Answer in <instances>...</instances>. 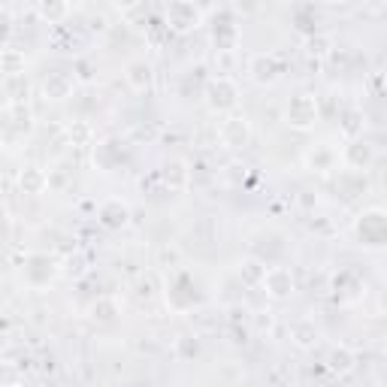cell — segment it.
Masks as SVG:
<instances>
[{
  "mask_svg": "<svg viewBox=\"0 0 387 387\" xmlns=\"http://www.w3.org/2000/svg\"><path fill=\"white\" fill-rule=\"evenodd\" d=\"M333 157H336V155L330 152V149H321V145H318L315 152L305 155V164L315 167V169H330V167H333Z\"/></svg>",
  "mask_w": 387,
  "mask_h": 387,
  "instance_id": "17",
  "label": "cell"
},
{
  "mask_svg": "<svg viewBox=\"0 0 387 387\" xmlns=\"http://www.w3.org/2000/svg\"><path fill=\"white\" fill-rule=\"evenodd\" d=\"M342 157H345V164L354 169V173H363V169L375 161V152H372L369 142H351V145H345Z\"/></svg>",
  "mask_w": 387,
  "mask_h": 387,
  "instance_id": "8",
  "label": "cell"
},
{
  "mask_svg": "<svg viewBox=\"0 0 387 387\" xmlns=\"http://www.w3.org/2000/svg\"><path fill=\"white\" fill-rule=\"evenodd\" d=\"M264 288H267L269 297H276V300L291 297V293H293V276H291V269L269 267L267 276H264Z\"/></svg>",
  "mask_w": 387,
  "mask_h": 387,
  "instance_id": "7",
  "label": "cell"
},
{
  "mask_svg": "<svg viewBox=\"0 0 387 387\" xmlns=\"http://www.w3.org/2000/svg\"><path fill=\"white\" fill-rule=\"evenodd\" d=\"M70 88H73L70 79L61 76V73H55L49 82H45V94H49V97H67V94H70Z\"/></svg>",
  "mask_w": 387,
  "mask_h": 387,
  "instance_id": "15",
  "label": "cell"
},
{
  "mask_svg": "<svg viewBox=\"0 0 387 387\" xmlns=\"http://www.w3.org/2000/svg\"><path fill=\"white\" fill-rule=\"evenodd\" d=\"M357 236H360V242L369 245V248H387V215L378 209L360 215Z\"/></svg>",
  "mask_w": 387,
  "mask_h": 387,
  "instance_id": "1",
  "label": "cell"
},
{
  "mask_svg": "<svg viewBox=\"0 0 387 387\" xmlns=\"http://www.w3.org/2000/svg\"><path fill=\"white\" fill-rule=\"evenodd\" d=\"M381 305H384V312H387V293H384V300H381Z\"/></svg>",
  "mask_w": 387,
  "mask_h": 387,
  "instance_id": "21",
  "label": "cell"
},
{
  "mask_svg": "<svg viewBox=\"0 0 387 387\" xmlns=\"http://www.w3.org/2000/svg\"><path fill=\"white\" fill-rule=\"evenodd\" d=\"M128 206H124L121 200H109V203H103L100 206V218H103V224L106 227H121L124 221H128Z\"/></svg>",
  "mask_w": 387,
  "mask_h": 387,
  "instance_id": "11",
  "label": "cell"
},
{
  "mask_svg": "<svg viewBox=\"0 0 387 387\" xmlns=\"http://www.w3.org/2000/svg\"><path fill=\"white\" fill-rule=\"evenodd\" d=\"M252 140V124L245 116H227L221 121V142L227 149H242Z\"/></svg>",
  "mask_w": 387,
  "mask_h": 387,
  "instance_id": "3",
  "label": "cell"
},
{
  "mask_svg": "<svg viewBox=\"0 0 387 387\" xmlns=\"http://www.w3.org/2000/svg\"><path fill=\"white\" fill-rule=\"evenodd\" d=\"M116 315H118V303L116 300H97L94 305H91V318L94 321H116Z\"/></svg>",
  "mask_w": 387,
  "mask_h": 387,
  "instance_id": "13",
  "label": "cell"
},
{
  "mask_svg": "<svg viewBox=\"0 0 387 387\" xmlns=\"http://www.w3.org/2000/svg\"><path fill=\"white\" fill-rule=\"evenodd\" d=\"M351 360H354V357H351V351H333V366L336 369H348L351 366Z\"/></svg>",
  "mask_w": 387,
  "mask_h": 387,
  "instance_id": "20",
  "label": "cell"
},
{
  "mask_svg": "<svg viewBox=\"0 0 387 387\" xmlns=\"http://www.w3.org/2000/svg\"><path fill=\"white\" fill-rule=\"evenodd\" d=\"M315 336H318V330H315L312 321H297V324H293V339H297V345L309 348L315 342Z\"/></svg>",
  "mask_w": 387,
  "mask_h": 387,
  "instance_id": "16",
  "label": "cell"
},
{
  "mask_svg": "<svg viewBox=\"0 0 387 387\" xmlns=\"http://www.w3.org/2000/svg\"><path fill=\"white\" fill-rule=\"evenodd\" d=\"M252 76L257 79V82H272V79L279 76V64L272 55H257V58L252 61Z\"/></svg>",
  "mask_w": 387,
  "mask_h": 387,
  "instance_id": "10",
  "label": "cell"
},
{
  "mask_svg": "<svg viewBox=\"0 0 387 387\" xmlns=\"http://www.w3.org/2000/svg\"><path fill=\"white\" fill-rule=\"evenodd\" d=\"M200 21H203L200 6L185 4V0H176V4L167 6V25H169V28H176V30H191V28H197Z\"/></svg>",
  "mask_w": 387,
  "mask_h": 387,
  "instance_id": "4",
  "label": "cell"
},
{
  "mask_svg": "<svg viewBox=\"0 0 387 387\" xmlns=\"http://www.w3.org/2000/svg\"><path fill=\"white\" fill-rule=\"evenodd\" d=\"M55 272H58V267H55V260L49 254H30L25 264V281L30 288H43V284H49L55 279Z\"/></svg>",
  "mask_w": 387,
  "mask_h": 387,
  "instance_id": "5",
  "label": "cell"
},
{
  "mask_svg": "<svg viewBox=\"0 0 387 387\" xmlns=\"http://www.w3.org/2000/svg\"><path fill=\"white\" fill-rule=\"evenodd\" d=\"M18 181H21V188H25V194H40L45 185H49V176H45L43 169H37V167H25V169H21V176H18Z\"/></svg>",
  "mask_w": 387,
  "mask_h": 387,
  "instance_id": "12",
  "label": "cell"
},
{
  "mask_svg": "<svg viewBox=\"0 0 387 387\" xmlns=\"http://www.w3.org/2000/svg\"><path fill=\"white\" fill-rule=\"evenodd\" d=\"M315 118H318V103L309 94H297L288 103V121L293 128H309V124H315Z\"/></svg>",
  "mask_w": 387,
  "mask_h": 387,
  "instance_id": "6",
  "label": "cell"
},
{
  "mask_svg": "<svg viewBox=\"0 0 387 387\" xmlns=\"http://www.w3.org/2000/svg\"><path fill=\"white\" fill-rule=\"evenodd\" d=\"M167 181H169V185H181V181H185V164H179V161H173V164H169L167 167Z\"/></svg>",
  "mask_w": 387,
  "mask_h": 387,
  "instance_id": "18",
  "label": "cell"
},
{
  "mask_svg": "<svg viewBox=\"0 0 387 387\" xmlns=\"http://www.w3.org/2000/svg\"><path fill=\"white\" fill-rule=\"evenodd\" d=\"M40 16L49 18V21L52 18H61V16H67V6L64 4H52V6L49 4H40Z\"/></svg>",
  "mask_w": 387,
  "mask_h": 387,
  "instance_id": "19",
  "label": "cell"
},
{
  "mask_svg": "<svg viewBox=\"0 0 387 387\" xmlns=\"http://www.w3.org/2000/svg\"><path fill=\"white\" fill-rule=\"evenodd\" d=\"M124 79H128V85L133 91H149L152 88V67L145 64V61H130Z\"/></svg>",
  "mask_w": 387,
  "mask_h": 387,
  "instance_id": "9",
  "label": "cell"
},
{
  "mask_svg": "<svg viewBox=\"0 0 387 387\" xmlns=\"http://www.w3.org/2000/svg\"><path fill=\"white\" fill-rule=\"evenodd\" d=\"M236 85L230 82L227 76H218V79H212L209 88H206V103L215 109V112H227V109H233L236 106Z\"/></svg>",
  "mask_w": 387,
  "mask_h": 387,
  "instance_id": "2",
  "label": "cell"
},
{
  "mask_svg": "<svg viewBox=\"0 0 387 387\" xmlns=\"http://www.w3.org/2000/svg\"><path fill=\"white\" fill-rule=\"evenodd\" d=\"M6 94H9V100L18 106L21 100H25V94H28V79H25V73H18V76H6Z\"/></svg>",
  "mask_w": 387,
  "mask_h": 387,
  "instance_id": "14",
  "label": "cell"
}]
</instances>
